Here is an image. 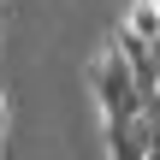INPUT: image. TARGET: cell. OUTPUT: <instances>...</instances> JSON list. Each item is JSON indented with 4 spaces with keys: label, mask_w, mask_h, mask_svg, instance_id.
<instances>
[{
    "label": "cell",
    "mask_w": 160,
    "mask_h": 160,
    "mask_svg": "<svg viewBox=\"0 0 160 160\" xmlns=\"http://www.w3.org/2000/svg\"><path fill=\"white\" fill-rule=\"evenodd\" d=\"M89 89H95V101H101V125H125V119L148 113V101H142V89H137V71H131V53H125L119 42L95 53Z\"/></svg>",
    "instance_id": "obj_1"
},
{
    "label": "cell",
    "mask_w": 160,
    "mask_h": 160,
    "mask_svg": "<svg viewBox=\"0 0 160 160\" xmlns=\"http://www.w3.org/2000/svg\"><path fill=\"white\" fill-rule=\"evenodd\" d=\"M125 24L137 30V36H148L160 48V0H131V12H125Z\"/></svg>",
    "instance_id": "obj_2"
},
{
    "label": "cell",
    "mask_w": 160,
    "mask_h": 160,
    "mask_svg": "<svg viewBox=\"0 0 160 160\" xmlns=\"http://www.w3.org/2000/svg\"><path fill=\"white\" fill-rule=\"evenodd\" d=\"M6 125H12V113H6V101H0V142H6Z\"/></svg>",
    "instance_id": "obj_3"
}]
</instances>
